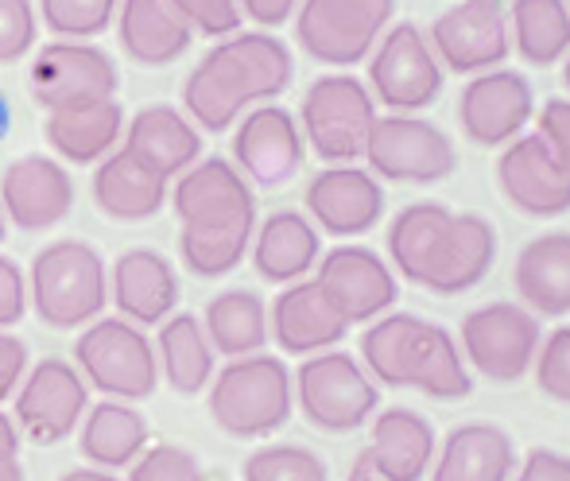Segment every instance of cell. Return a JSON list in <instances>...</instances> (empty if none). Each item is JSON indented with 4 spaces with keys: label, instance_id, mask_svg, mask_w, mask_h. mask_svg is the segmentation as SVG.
Listing matches in <instances>:
<instances>
[{
    "label": "cell",
    "instance_id": "ffe728a7",
    "mask_svg": "<svg viewBox=\"0 0 570 481\" xmlns=\"http://www.w3.org/2000/svg\"><path fill=\"white\" fill-rule=\"evenodd\" d=\"M233 156L256 187H284L303 167V132L284 106H261L240 117Z\"/></svg>",
    "mask_w": 570,
    "mask_h": 481
},
{
    "label": "cell",
    "instance_id": "e0dca14e",
    "mask_svg": "<svg viewBox=\"0 0 570 481\" xmlns=\"http://www.w3.org/2000/svg\"><path fill=\"white\" fill-rule=\"evenodd\" d=\"M318 287L334 300V307L353 323H368L392 311L400 300L396 272L389 268L381 253L365 245H338L318 261Z\"/></svg>",
    "mask_w": 570,
    "mask_h": 481
},
{
    "label": "cell",
    "instance_id": "44dd1931",
    "mask_svg": "<svg viewBox=\"0 0 570 481\" xmlns=\"http://www.w3.org/2000/svg\"><path fill=\"white\" fill-rule=\"evenodd\" d=\"M497 261V229L481 214H451L428 256L420 287L435 295H462L489 276Z\"/></svg>",
    "mask_w": 570,
    "mask_h": 481
},
{
    "label": "cell",
    "instance_id": "f546056e",
    "mask_svg": "<svg viewBox=\"0 0 570 481\" xmlns=\"http://www.w3.org/2000/svg\"><path fill=\"white\" fill-rule=\"evenodd\" d=\"M318 261V229L303 214L279 210L261 226L253 264L268 284H299Z\"/></svg>",
    "mask_w": 570,
    "mask_h": 481
},
{
    "label": "cell",
    "instance_id": "1f68e13d",
    "mask_svg": "<svg viewBox=\"0 0 570 481\" xmlns=\"http://www.w3.org/2000/svg\"><path fill=\"white\" fill-rule=\"evenodd\" d=\"M120 132H125V109L117 106V98L78 109H59V114L47 117V140L70 164L101 159L120 140Z\"/></svg>",
    "mask_w": 570,
    "mask_h": 481
},
{
    "label": "cell",
    "instance_id": "ba28073f",
    "mask_svg": "<svg viewBox=\"0 0 570 481\" xmlns=\"http://www.w3.org/2000/svg\"><path fill=\"white\" fill-rule=\"evenodd\" d=\"M75 357L86 381L106 396L132 404L156 392V350L128 318H98L94 326H86V334H78L75 342Z\"/></svg>",
    "mask_w": 570,
    "mask_h": 481
},
{
    "label": "cell",
    "instance_id": "8d00e7d4",
    "mask_svg": "<svg viewBox=\"0 0 570 481\" xmlns=\"http://www.w3.org/2000/svg\"><path fill=\"white\" fill-rule=\"evenodd\" d=\"M451 222V210L439 203H412L392 218L389 229V256H392V268L400 276H407L412 284H420L423 268H428V256L435 248L439 234L446 229Z\"/></svg>",
    "mask_w": 570,
    "mask_h": 481
},
{
    "label": "cell",
    "instance_id": "52a82bcc",
    "mask_svg": "<svg viewBox=\"0 0 570 481\" xmlns=\"http://www.w3.org/2000/svg\"><path fill=\"white\" fill-rule=\"evenodd\" d=\"M303 136L323 164L338 167L365 156L368 128L376 120V101L368 86L353 75H326L311 82L303 98Z\"/></svg>",
    "mask_w": 570,
    "mask_h": 481
},
{
    "label": "cell",
    "instance_id": "484cf974",
    "mask_svg": "<svg viewBox=\"0 0 570 481\" xmlns=\"http://www.w3.org/2000/svg\"><path fill=\"white\" fill-rule=\"evenodd\" d=\"M114 303L132 326H156L179 303V279L171 264L151 248H128L114 268Z\"/></svg>",
    "mask_w": 570,
    "mask_h": 481
},
{
    "label": "cell",
    "instance_id": "4fadbf2b",
    "mask_svg": "<svg viewBox=\"0 0 570 481\" xmlns=\"http://www.w3.org/2000/svg\"><path fill=\"white\" fill-rule=\"evenodd\" d=\"M431 51L454 75H481L509 59L512 31L504 0H454L446 12L435 16L428 36Z\"/></svg>",
    "mask_w": 570,
    "mask_h": 481
},
{
    "label": "cell",
    "instance_id": "7c38bea8",
    "mask_svg": "<svg viewBox=\"0 0 570 481\" xmlns=\"http://www.w3.org/2000/svg\"><path fill=\"white\" fill-rule=\"evenodd\" d=\"M368 86L392 114H423L443 94V62L415 23H392L373 47Z\"/></svg>",
    "mask_w": 570,
    "mask_h": 481
},
{
    "label": "cell",
    "instance_id": "74e56055",
    "mask_svg": "<svg viewBox=\"0 0 570 481\" xmlns=\"http://www.w3.org/2000/svg\"><path fill=\"white\" fill-rule=\"evenodd\" d=\"M245 481H331V470L315 451L295 443H272L261 446L240 467Z\"/></svg>",
    "mask_w": 570,
    "mask_h": 481
},
{
    "label": "cell",
    "instance_id": "4316f807",
    "mask_svg": "<svg viewBox=\"0 0 570 481\" xmlns=\"http://www.w3.org/2000/svg\"><path fill=\"white\" fill-rule=\"evenodd\" d=\"M512 284L532 315H570V234L559 229L528 240L512 268Z\"/></svg>",
    "mask_w": 570,
    "mask_h": 481
},
{
    "label": "cell",
    "instance_id": "f1b7e54d",
    "mask_svg": "<svg viewBox=\"0 0 570 481\" xmlns=\"http://www.w3.org/2000/svg\"><path fill=\"white\" fill-rule=\"evenodd\" d=\"M190 23L171 0H125L120 4V47L140 67H167L190 47Z\"/></svg>",
    "mask_w": 570,
    "mask_h": 481
},
{
    "label": "cell",
    "instance_id": "836d02e7",
    "mask_svg": "<svg viewBox=\"0 0 570 481\" xmlns=\"http://www.w3.org/2000/svg\"><path fill=\"white\" fill-rule=\"evenodd\" d=\"M509 31L520 59L532 67H556L570 55V4L567 0H512Z\"/></svg>",
    "mask_w": 570,
    "mask_h": 481
},
{
    "label": "cell",
    "instance_id": "6da1fadb",
    "mask_svg": "<svg viewBox=\"0 0 570 481\" xmlns=\"http://www.w3.org/2000/svg\"><path fill=\"white\" fill-rule=\"evenodd\" d=\"M179 214V253L195 276H226L248 253L256 222V203L248 183L229 159H203L187 167L175 187Z\"/></svg>",
    "mask_w": 570,
    "mask_h": 481
},
{
    "label": "cell",
    "instance_id": "3957f363",
    "mask_svg": "<svg viewBox=\"0 0 570 481\" xmlns=\"http://www.w3.org/2000/svg\"><path fill=\"white\" fill-rule=\"evenodd\" d=\"M361 357L365 373L389 389H420L435 400H465L473 392L470 365L451 334L407 311L376 318L361 334Z\"/></svg>",
    "mask_w": 570,
    "mask_h": 481
},
{
    "label": "cell",
    "instance_id": "db71d44e",
    "mask_svg": "<svg viewBox=\"0 0 570 481\" xmlns=\"http://www.w3.org/2000/svg\"><path fill=\"white\" fill-rule=\"evenodd\" d=\"M345 481H376V478L368 474V470L361 467V462H353V470H350V478H345Z\"/></svg>",
    "mask_w": 570,
    "mask_h": 481
},
{
    "label": "cell",
    "instance_id": "f907efd6",
    "mask_svg": "<svg viewBox=\"0 0 570 481\" xmlns=\"http://www.w3.org/2000/svg\"><path fill=\"white\" fill-rule=\"evenodd\" d=\"M59 481H117L109 470H98V467H90V470H67Z\"/></svg>",
    "mask_w": 570,
    "mask_h": 481
},
{
    "label": "cell",
    "instance_id": "277c9868",
    "mask_svg": "<svg viewBox=\"0 0 570 481\" xmlns=\"http://www.w3.org/2000/svg\"><path fill=\"white\" fill-rule=\"evenodd\" d=\"M295 384L279 357H233L210 381V415L233 439H268L292 420Z\"/></svg>",
    "mask_w": 570,
    "mask_h": 481
},
{
    "label": "cell",
    "instance_id": "ab89813d",
    "mask_svg": "<svg viewBox=\"0 0 570 481\" xmlns=\"http://www.w3.org/2000/svg\"><path fill=\"white\" fill-rule=\"evenodd\" d=\"M532 369L543 396L570 408V326H559L548 334V342H540Z\"/></svg>",
    "mask_w": 570,
    "mask_h": 481
},
{
    "label": "cell",
    "instance_id": "b9f144b4",
    "mask_svg": "<svg viewBox=\"0 0 570 481\" xmlns=\"http://www.w3.org/2000/svg\"><path fill=\"white\" fill-rule=\"evenodd\" d=\"M36 43V8L31 0H0V62H16Z\"/></svg>",
    "mask_w": 570,
    "mask_h": 481
},
{
    "label": "cell",
    "instance_id": "603a6c76",
    "mask_svg": "<svg viewBox=\"0 0 570 481\" xmlns=\"http://www.w3.org/2000/svg\"><path fill=\"white\" fill-rule=\"evenodd\" d=\"M0 198H4L8 218L28 234H36V229H51L67 218L75 206V183L59 159L20 156L16 164H8Z\"/></svg>",
    "mask_w": 570,
    "mask_h": 481
},
{
    "label": "cell",
    "instance_id": "d590c367",
    "mask_svg": "<svg viewBox=\"0 0 570 481\" xmlns=\"http://www.w3.org/2000/svg\"><path fill=\"white\" fill-rule=\"evenodd\" d=\"M164 376L179 396H195L214 381V346L195 315H175L159 331Z\"/></svg>",
    "mask_w": 570,
    "mask_h": 481
},
{
    "label": "cell",
    "instance_id": "30bf717a",
    "mask_svg": "<svg viewBox=\"0 0 570 481\" xmlns=\"http://www.w3.org/2000/svg\"><path fill=\"white\" fill-rule=\"evenodd\" d=\"M396 0H303L295 36L315 62L353 67L381 43Z\"/></svg>",
    "mask_w": 570,
    "mask_h": 481
},
{
    "label": "cell",
    "instance_id": "2e32d148",
    "mask_svg": "<svg viewBox=\"0 0 570 481\" xmlns=\"http://www.w3.org/2000/svg\"><path fill=\"white\" fill-rule=\"evenodd\" d=\"M458 120L462 132L481 148H504L509 140L524 136L528 120H535L532 82L517 70H481L462 86L458 98Z\"/></svg>",
    "mask_w": 570,
    "mask_h": 481
},
{
    "label": "cell",
    "instance_id": "d6a6232c",
    "mask_svg": "<svg viewBox=\"0 0 570 481\" xmlns=\"http://www.w3.org/2000/svg\"><path fill=\"white\" fill-rule=\"evenodd\" d=\"M148 446V420L136 408L106 400L90 408L82 420V454L98 470H120L132 467Z\"/></svg>",
    "mask_w": 570,
    "mask_h": 481
},
{
    "label": "cell",
    "instance_id": "ee69618b",
    "mask_svg": "<svg viewBox=\"0 0 570 481\" xmlns=\"http://www.w3.org/2000/svg\"><path fill=\"white\" fill-rule=\"evenodd\" d=\"M535 136L556 151V159L570 171V101L551 98L535 117Z\"/></svg>",
    "mask_w": 570,
    "mask_h": 481
},
{
    "label": "cell",
    "instance_id": "d4e9b609",
    "mask_svg": "<svg viewBox=\"0 0 570 481\" xmlns=\"http://www.w3.org/2000/svg\"><path fill=\"white\" fill-rule=\"evenodd\" d=\"M517 446L497 423H462L443 439L431 462V481H512Z\"/></svg>",
    "mask_w": 570,
    "mask_h": 481
},
{
    "label": "cell",
    "instance_id": "bcb514c9",
    "mask_svg": "<svg viewBox=\"0 0 570 481\" xmlns=\"http://www.w3.org/2000/svg\"><path fill=\"white\" fill-rule=\"evenodd\" d=\"M512 481H570V454L548 451V446H532Z\"/></svg>",
    "mask_w": 570,
    "mask_h": 481
},
{
    "label": "cell",
    "instance_id": "9c48e42d",
    "mask_svg": "<svg viewBox=\"0 0 570 481\" xmlns=\"http://www.w3.org/2000/svg\"><path fill=\"white\" fill-rule=\"evenodd\" d=\"M540 315L524 303H485L462 318V354L485 381L512 384L532 373L540 354Z\"/></svg>",
    "mask_w": 570,
    "mask_h": 481
},
{
    "label": "cell",
    "instance_id": "5b68a950",
    "mask_svg": "<svg viewBox=\"0 0 570 481\" xmlns=\"http://www.w3.org/2000/svg\"><path fill=\"white\" fill-rule=\"evenodd\" d=\"M106 264L86 240H55L31 264L36 315L59 331L94 323L106 307Z\"/></svg>",
    "mask_w": 570,
    "mask_h": 481
},
{
    "label": "cell",
    "instance_id": "816d5d0a",
    "mask_svg": "<svg viewBox=\"0 0 570 481\" xmlns=\"http://www.w3.org/2000/svg\"><path fill=\"white\" fill-rule=\"evenodd\" d=\"M0 481H23L20 459H0Z\"/></svg>",
    "mask_w": 570,
    "mask_h": 481
},
{
    "label": "cell",
    "instance_id": "681fc988",
    "mask_svg": "<svg viewBox=\"0 0 570 481\" xmlns=\"http://www.w3.org/2000/svg\"><path fill=\"white\" fill-rule=\"evenodd\" d=\"M0 459H20V431L0 412Z\"/></svg>",
    "mask_w": 570,
    "mask_h": 481
},
{
    "label": "cell",
    "instance_id": "8992f818",
    "mask_svg": "<svg viewBox=\"0 0 570 481\" xmlns=\"http://www.w3.org/2000/svg\"><path fill=\"white\" fill-rule=\"evenodd\" d=\"M292 384L303 415L331 435H350V431L365 428L381 404L376 381L365 373V365H357V357L342 354V350L311 354Z\"/></svg>",
    "mask_w": 570,
    "mask_h": 481
},
{
    "label": "cell",
    "instance_id": "4dcf8cb0",
    "mask_svg": "<svg viewBox=\"0 0 570 481\" xmlns=\"http://www.w3.org/2000/svg\"><path fill=\"white\" fill-rule=\"evenodd\" d=\"M167 198V183L151 175L144 164H136L125 148L109 156L94 175V203L114 222H148L159 214Z\"/></svg>",
    "mask_w": 570,
    "mask_h": 481
},
{
    "label": "cell",
    "instance_id": "7402d4cb",
    "mask_svg": "<svg viewBox=\"0 0 570 481\" xmlns=\"http://www.w3.org/2000/svg\"><path fill=\"white\" fill-rule=\"evenodd\" d=\"M435 451V428L428 415L412 408H389L373 420V435L357 462L376 481H423Z\"/></svg>",
    "mask_w": 570,
    "mask_h": 481
},
{
    "label": "cell",
    "instance_id": "6f0895ef",
    "mask_svg": "<svg viewBox=\"0 0 570 481\" xmlns=\"http://www.w3.org/2000/svg\"><path fill=\"white\" fill-rule=\"evenodd\" d=\"M567 4H570V0H567Z\"/></svg>",
    "mask_w": 570,
    "mask_h": 481
},
{
    "label": "cell",
    "instance_id": "ac0fdd59",
    "mask_svg": "<svg viewBox=\"0 0 570 481\" xmlns=\"http://www.w3.org/2000/svg\"><path fill=\"white\" fill-rule=\"evenodd\" d=\"M497 183L504 198L528 218H559L570 210V171L535 132L504 144L497 159Z\"/></svg>",
    "mask_w": 570,
    "mask_h": 481
},
{
    "label": "cell",
    "instance_id": "cb8c5ba5",
    "mask_svg": "<svg viewBox=\"0 0 570 481\" xmlns=\"http://www.w3.org/2000/svg\"><path fill=\"white\" fill-rule=\"evenodd\" d=\"M350 331V318L334 307L331 295L318 287V279H299L279 292L272 303V338L284 354L311 357L334 350Z\"/></svg>",
    "mask_w": 570,
    "mask_h": 481
},
{
    "label": "cell",
    "instance_id": "c3c4849f",
    "mask_svg": "<svg viewBox=\"0 0 570 481\" xmlns=\"http://www.w3.org/2000/svg\"><path fill=\"white\" fill-rule=\"evenodd\" d=\"M295 8H299V0H240V12L253 16V20L264 23V28H276V23H284Z\"/></svg>",
    "mask_w": 570,
    "mask_h": 481
},
{
    "label": "cell",
    "instance_id": "11a10c76",
    "mask_svg": "<svg viewBox=\"0 0 570 481\" xmlns=\"http://www.w3.org/2000/svg\"><path fill=\"white\" fill-rule=\"evenodd\" d=\"M563 82H567V90H570V55H567V67H563Z\"/></svg>",
    "mask_w": 570,
    "mask_h": 481
},
{
    "label": "cell",
    "instance_id": "f35d334b",
    "mask_svg": "<svg viewBox=\"0 0 570 481\" xmlns=\"http://www.w3.org/2000/svg\"><path fill=\"white\" fill-rule=\"evenodd\" d=\"M39 12L55 36L90 39L114 23L117 0H39Z\"/></svg>",
    "mask_w": 570,
    "mask_h": 481
},
{
    "label": "cell",
    "instance_id": "9a60e30c",
    "mask_svg": "<svg viewBox=\"0 0 570 481\" xmlns=\"http://www.w3.org/2000/svg\"><path fill=\"white\" fill-rule=\"evenodd\" d=\"M31 98L47 109H78L94 101H109L117 94V67L106 51L90 43H47L31 62Z\"/></svg>",
    "mask_w": 570,
    "mask_h": 481
},
{
    "label": "cell",
    "instance_id": "7a4b0ae2",
    "mask_svg": "<svg viewBox=\"0 0 570 481\" xmlns=\"http://www.w3.org/2000/svg\"><path fill=\"white\" fill-rule=\"evenodd\" d=\"M295 62L287 43L268 31H233L218 43L183 86L190 117L210 132L226 128L256 101H268L292 86Z\"/></svg>",
    "mask_w": 570,
    "mask_h": 481
},
{
    "label": "cell",
    "instance_id": "8fae6325",
    "mask_svg": "<svg viewBox=\"0 0 570 481\" xmlns=\"http://www.w3.org/2000/svg\"><path fill=\"white\" fill-rule=\"evenodd\" d=\"M365 164L376 179L392 183H443L454 175L458 151L451 136L439 125L412 114H389L376 117L365 140Z\"/></svg>",
    "mask_w": 570,
    "mask_h": 481
},
{
    "label": "cell",
    "instance_id": "9f6ffc18",
    "mask_svg": "<svg viewBox=\"0 0 570 481\" xmlns=\"http://www.w3.org/2000/svg\"><path fill=\"white\" fill-rule=\"evenodd\" d=\"M0 237H4V214H0Z\"/></svg>",
    "mask_w": 570,
    "mask_h": 481
},
{
    "label": "cell",
    "instance_id": "7dc6e473",
    "mask_svg": "<svg viewBox=\"0 0 570 481\" xmlns=\"http://www.w3.org/2000/svg\"><path fill=\"white\" fill-rule=\"evenodd\" d=\"M23 373H28V346L12 334H0V400L20 389Z\"/></svg>",
    "mask_w": 570,
    "mask_h": 481
},
{
    "label": "cell",
    "instance_id": "5bb4252c",
    "mask_svg": "<svg viewBox=\"0 0 570 481\" xmlns=\"http://www.w3.org/2000/svg\"><path fill=\"white\" fill-rule=\"evenodd\" d=\"M90 412V389L82 373L62 357H47L23 376L16 392V431L36 446H55Z\"/></svg>",
    "mask_w": 570,
    "mask_h": 481
},
{
    "label": "cell",
    "instance_id": "60d3db41",
    "mask_svg": "<svg viewBox=\"0 0 570 481\" xmlns=\"http://www.w3.org/2000/svg\"><path fill=\"white\" fill-rule=\"evenodd\" d=\"M128 481H203V467L183 446L156 443V446H144V454L132 462Z\"/></svg>",
    "mask_w": 570,
    "mask_h": 481
},
{
    "label": "cell",
    "instance_id": "d6986e66",
    "mask_svg": "<svg viewBox=\"0 0 570 481\" xmlns=\"http://www.w3.org/2000/svg\"><path fill=\"white\" fill-rule=\"evenodd\" d=\"M307 210L331 237H361L381 222L384 187L373 171L353 164L326 167L311 179Z\"/></svg>",
    "mask_w": 570,
    "mask_h": 481
},
{
    "label": "cell",
    "instance_id": "7bdbcfd3",
    "mask_svg": "<svg viewBox=\"0 0 570 481\" xmlns=\"http://www.w3.org/2000/svg\"><path fill=\"white\" fill-rule=\"evenodd\" d=\"M175 12L190 23V31L203 36H233L240 28V4L237 0H171Z\"/></svg>",
    "mask_w": 570,
    "mask_h": 481
},
{
    "label": "cell",
    "instance_id": "e575fe53",
    "mask_svg": "<svg viewBox=\"0 0 570 481\" xmlns=\"http://www.w3.org/2000/svg\"><path fill=\"white\" fill-rule=\"evenodd\" d=\"M206 338H210L214 354L226 357H248L261 354L268 342V311H264L261 295L253 292H222L206 307Z\"/></svg>",
    "mask_w": 570,
    "mask_h": 481
},
{
    "label": "cell",
    "instance_id": "f6af8a7d",
    "mask_svg": "<svg viewBox=\"0 0 570 481\" xmlns=\"http://www.w3.org/2000/svg\"><path fill=\"white\" fill-rule=\"evenodd\" d=\"M28 311V284L16 261L0 256V326H16Z\"/></svg>",
    "mask_w": 570,
    "mask_h": 481
},
{
    "label": "cell",
    "instance_id": "83f0119b",
    "mask_svg": "<svg viewBox=\"0 0 570 481\" xmlns=\"http://www.w3.org/2000/svg\"><path fill=\"white\" fill-rule=\"evenodd\" d=\"M125 151L144 164L151 175L159 179H171V175H183L203 151V140H198L195 125L171 106H148L132 117L128 125V144Z\"/></svg>",
    "mask_w": 570,
    "mask_h": 481
},
{
    "label": "cell",
    "instance_id": "f5cc1de1",
    "mask_svg": "<svg viewBox=\"0 0 570 481\" xmlns=\"http://www.w3.org/2000/svg\"><path fill=\"white\" fill-rule=\"evenodd\" d=\"M8 128H12V109H8V98L0 94V140L8 136Z\"/></svg>",
    "mask_w": 570,
    "mask_h": 481
}]
</instances>
